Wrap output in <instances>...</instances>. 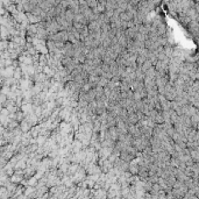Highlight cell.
I'll return each instance as SVG.
<instances>
[{
  "label": "cell",
  "instance_id": "cell-1",
  "mask_svg": "<svg viewBox=\"0 0 199 199\" xmlns=\"http://www.w3.org/2000/svg\"><path fill=\"white\" fill-rule=\"evenodd\" d=\"M99 167L101 169V171L105 172V174H107L108 171H111L113 167H114V164L112 163V162H110V159L108 158H104V159H99Z\"/></svg>",
  "mask_w": 199,
  "mask_h": 199
},
{
  "label": "cell",
  "instance_id": "cell-2",
  "mask_svg": "<svg viewBox=\"0 0 199 199\" xmlns=\"http://www.w3.org/2000/svg\"><path fill=\"white\" fill-rule=\"evenodd\" d=\"M86 171H87V174L89 175H99V174H101L103 171H101V169L100 167H98V165H95L93 164V162H91V163H89L87 165H86Z\"/></svg>",
  "mask_w": 199,
  "mask_h": 199
},
{
  "label": "cell",
  "instance_id": "cell-3",
  "mask_svg": "<svg viewBox=\"0 0 199 199\" xmlns=\"http://www.w3.org/2000/svg\"><path fill=\"white\" fill-rule=\"evenodd\" d=\"M128 171H130V174L132 175H137L139 174V171H140V165H139V163L136 162V159H132L130 162H129V168H128Z\"/></svg>",
  "mask_w": 199,
  "mask_h": 199
},
{
  "label": "cell",
  "instance_id": "cell-4",
  "mask_svg": "<svg viewBox=\"0 0 199 199\" xmlns=\"http://www.w3.org/2000/svg\"><path fill=\"white\" fill-rule=\"evenodd\" d=\"M120 158H122L124 161H127V162H130L132 159H134L135 156L134 155H132L130 153H128L127 150H122L121 153H120Z\"/></svg>",
  "mask_w": 199,
  "mask_h": 199
},
{
  "label": "cell",
  "instance_id": "cell-5",
  "mask_svg": "<svg viewBox=\"0 0 199 199\" xmlns=\"http://www.w3.org/2000/svg\"><path fill=\"white\" fill-rule=\"evenodd\" d=\"M137 122H139V116L136 114V112L129 113V115H128V126L136 125Z\"/></svg>",
  "mask_w": 199,
  "mask_h": 199
},
{
  "label": "cell",
  "instance_id": "cell-6",
  "mask_svg": "<svg viewBox=\"0 0 199 199\" xmlns=\"http://www.w3.org/2000/svg\"><path fill=\"white\" fill-rule=\"evenodd\" d=\"M31 126L33 125H31V122H29L26 118H25V119H23V120L20 122V127H21V129L23 130V133H25V132H29V129L31 128Z\"/></svg>",
  "mask_w": 199,
  "mask_h": 199
},
{
  "label": "cell",
  "instance_id": "cell-7",
  "mask_svg": "<svg viewBox=\"0 0 199 199\" xmlns=\"http://www.w3.org/2000/svg\"><path fill=\"white\" fill-rule=\"evenodd\" d=\"M95 98H97V93H95V90H94V89H91L89 92H86V100H87L89 103L95 100Z\"/></svg>",
  "mask_w": 199,
  "mask_h": 199
},
{
  "label": "cell",
  "instance_id": "cell-8",
  "mask_svg": "<svg viewBox=\"0 0 199 199\" xmlns=\"http://www.w3.org/2000/svg\"><path fill=\"white\" fill-rule=\"evenodd\" d=\"M151 66H153V63L150 62L149 60H147L146 62H145V63H143V64H142V66H141V68H142V71H143V72L146 73L147 71H148V70H149V69L151 68Z\"/></svg>",
  "mask_w": 199,
  "mask_h": 199
},
{
  "label": "cell",
  "instance_id": "cell-9",
  "mask_svg": "<svg viewBox=\"0 0 199 199\" xmlns=\"http://www.w3.org/2000/svg\"><path fill=\"white\" fill-rule=\"evenodd\" d=\"M155 122H156L157 125L165 122V121H164V118H163V115H162V113H161V111H159V112L157 113L156 116H155Z\"/></svg>",
  "mask_w": 199,
  "mask_h": 199
},
{
  "label": "cell",
  "instance_id": "cell-10",
  "mask_svg": "<svg viewBox=\"0 0 199 199\" xmlns=\"http://www.w3.org/2000/svg\"><path fill=\"white\" fill-rule=\"evenodd\" d=\"M22 73H23V71L21 70L20 68H15V71H14V76H13V77H14L15 79H19V80H20Z\"/></svg>",
  "mask_w": 199,
  "mask_h": 199
},
{
  "label": "cell",
  "instance_id": "cell-11",
  "mask_svg": "<svg viewBox=\"0 0 199 199\" xmlns=\"http://www.w3.org/2000/svg\"><path fill=\"white\" fill-rule=\"evenodd\" d=\"M146 61H147V58L145 57V56L139 55V56H137V60H136V63H137V65H139V66H142V64L146 62Z\"/></svg>",
  "mask_w": 199,
  "mask_h": 199
},
{
  "label": "cell",
  "instance_id": "cell-12",
  "mask_svg": "<svg viewBox=\"0 0 199 199\" xmlns=\"http://www.w3.org/2000/svg\"><path fill=\"white\" fill-rule=\"evenodd\" d=\"M14 68H19V62L16 60H13V64H12Z\"/></svg>",
  "mask_w": 199,
  "mask_h": 199
}]
</instances>
